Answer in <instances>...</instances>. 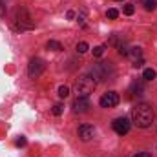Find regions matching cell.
<instances>
[{
  "label": "cell",
  "mask_w": 157,
  "mask_h": 157,
  "mask_svg": "<svg viewBox=\"0 0 157 157\" xmlns=\"http://www.w3.org/2000/svg\"><path fill=\"white\" fill-rule=\"evenodd\" d=\"M154 121V110L150 104H137L132 108V122L139 128H148Z\"/></svg>",
  "instance_id": "1"
},
{
  "label": "cell",
  "mask_w": 157,
  "mask_h": 157,
  "mask_svg": "<svg viewBox=\"0 0 157 157\" xmlns=\"http://www.w3.org/2000/svg\"><path fill=\"white\" fill-rule=\"evenodd\" d=\"M97 86V80L90 75H82L75 80V93L77 97H90V93H93Z\"/></svg>",
  "instance_id": "2"
},
{
  "label": "cell",
  "mask_w": 157,
  "mask_h": 157,
  "mask_svg": "<svg viewBox=\"0 0 157 157\" xmlns=\"http://www.w3.org/2000/svg\"><path fill=\"white\" fill-rule=\"evenodd\" d=\"M46 70V64H44V60L39 59V57H35V59H31L29 60V66H28V75L31 78H37L42 75V71Z\"/></svg>",
  "instance_id": "3"
},
{
  "label": "cell",
  "mask_w": 157,
  "mask_h": 157,
  "mask_svg": "<svg viewBox=\"0 0 157 157\" xmlns=\"http://www.w3.org/2000/svg\"><path fill=\"white\" fill-rule=\"evenodd\" d=\"M119 101H121V97H119L117 91H108V93H104V95L101 97L99 104H101L102 108H113V106L119 104Z\"/></svg>",
  "instance_id": "4"
},
{
  "label": "cell",
  "mask_w": 157,
  "mask_h": 157,
  "mask_svg": "<svg viewBox=\"0 0 157 157\" xmlns=\"http://www.w3.org/2000/svg\"><path fill=\"white\" fill-rule=\"evenodd\" d=\"M126 57H130V59H132L133 68H141V66L144 64L143 49H141V48H132V49H128V55H126Z\"/></svg>",
  "instance_id": "5"
},
{
  "label": "cell",
  "mask_w": 157,
  "mask_h": 157,
  "mask_svg": "<svg viewBox=\"0 0 157 157\" xmlns=\"http://www.w3.org/2000/svg\"><path fill=\"white\" fill-rule=\"evenodd\" d=\"M112 126H113L115 133H119V135H126V133L130 132V121H128L126 117L115 119V121L112 122Z\"/></svg>",
  "instance_id": "6"
},
{
  "label": "cell",
  "mask_w": 157,
  "mask_h": 157,
  "mask_svg": "<svg viewBox=\"0 0 157 157\" xmlns=\"http://www.w3.org/2000/svg\"><path fill=\"white\" fill-rule=\"evenodd\" d=\"M90 110V101L88 97H77L73 101V112L75 113H86Z\"/></svg>",
  "instance_id": "7"
},
{
  "label": "cell",
  "mask_w": 157,
  "mask_h": 157,
  "mask_svg": "<svg viewBox=\"0 0 157 157\" xmlns=\"http://www.w3.org/2000/svg\"><path fill=\"white\" fill-rule=\"evenodd\" d=\"M93 135H95V128L93 126H90V124H80L78 126V137L82 141H90V139H93Z\"/></svg>",
  "instance_id": "8"
},
{
  "label": "cell",
  "mask_w": 157,
  "mask_h": 157,
  "mask_svg": "<svg viewBox=\"0 0 157 157\" xmlns=\"http://www.w3.org/2000/svg\"><path fill=\"white\" fill-rule=\"evenodd\" d=\"M155 77H157V73H155L154 68H146L144 73H143V78H144V80H154Z\"/></svg>",
  "instance_id": "9"
},
{
  "label": "cell",
  "mask_w": 157,
  "mask_h": 157,
  "mask_svg": "<svg viewBox=\"0 0 157 157\" xmlns=\"http://www.w3.org/2000/svg\"><path fill=\"white\" fill-rule=\"evenodd\" d=\"M46 48H48V49H51V51H60V49H62V44H60V42H57V40H49V42L46 44Z\"/></svg>",
  "instance_id": "10"
},
{
  "label": "cell",
  "mask_w": 157,
  "mask_h": 157,
  "mask_svg": "<svg viewBox=\"0 0 157 157\" xmlns=\"http://www.w3.org/2000/svg\"><path fill=\"white\" fill-rule=\"evenodd\" d=\"M157 7V0H144V9L146 11H154Z\"/></svg>",
  "instance_id": "11"
},
{
  "label": "cell",
  "mask_w": 157,
  "mask_h": 157,
  "mask_svg": "<svg viewBox=\"0 0 157 157\" xmlns=\"http://www.w3.org/2000/svg\"><path fill=\"white\" fill-rule=\"evenodd\" d=\"M68 95H70V88H68V86H60V88H59V97H60V99H66Z\"/></svg>",
  "instance_id": "12"
},
{
  "label": "cell",
  "mask_w": 157,
  "mask_h": 157,
  "mask_svg": "<svg viewBox=\"0 0 157 157\" xmlns=\"http://www.w3.org/2000/svg\"><path fill=\"white\" fill-rule=\"evenodd\" d=\"M51 112H53V115H62V112H64V106L62 104H53V108H51Z\"/></svg>",
  "instance_id": "13"
},
{
  "label": "cell",
  "mask_w": 157,
  "mask_h": 157,
  "mask_svg": "<svg viewBox=\"0 0 157 157\" xmlns=\"http://www.w3.org/2000/svg\"><path fill=\"white\" fill-rule=\"evenodd\" d=\"M106 17H108L110 20H115V18L119 17V11H117V9H113V7H112V9H108V11H106Z\"/></svg>",
  "instance_id": "14"
},
{
  "label": "cell",
  "mask_w": 157,
  "mask_h": 157,
  "mask_svg": "<svg viewBox=\"0 0 157 157\" xmlns=\"http://www.w3.org/2000/svg\"><path fill=\"white\" fill-rule=\"evenodd\" d=\"M88 49H90L88 42H78V44H77V51H78V53H86Z\"/></svg>",
  "instance_id": "15"
},
{
  "label": "cell",
  "mask_w": 157,
  "mask_h": 157,
  "mask_svg": "<svg viewBox=\"0 0 157 157\" xmlns=\"http://www.w3.org/2000/svg\"><path fill=\"white\" fill-rule=\"evenodd\" d=\"M122 11H124V15H133L135 13V7H133V4H126Z\"/></svg>",
  "instance_id": "16"
},
{
  "label": "cell",
  "mask_w": 157,
  "mask_h": 157,
  "mask_svg": "<svg viewBox=\"0 0 157 157\" xmlns=\"http://www.w3.org/2000/svg\"><path fill=\"white\" fill-rule=\"evenodd\" d=\"M102 53H104V46H97V48H93V55H95V57H102Z\"/></svg>",
  "instance_id": "17"
},
{
  "label": "cell",
  "mask_w": 157,
  "mask_h": 157,
  "mask_svg": "<svg viewBox=\"0 0 157 157\" xmlns=\"http://www.w3.org/2000/svg\"><path fill=\"white\" fill-rule=\"evenodd\" d=\"M26 143H28V141H26V137H18L15 144H17V146H26Z\"/></svg>",
  "instance_id": "18"
},
{
  "label": "cell",
  "mask_w": 157,
  "mask_h": 157,
  "mask_svg": "<svg viewBox=\"0 0 157 157\" xmlns=\"http://www.w3.org/2000/svg\"><path fill=\"white\" fill-rule=\"evenodd\" d=\"M133 157H152V155H150V154H144V152H143V154H137V155H133Z\"/></svg>",
  "instance_id": "19"
}]
</instances>
